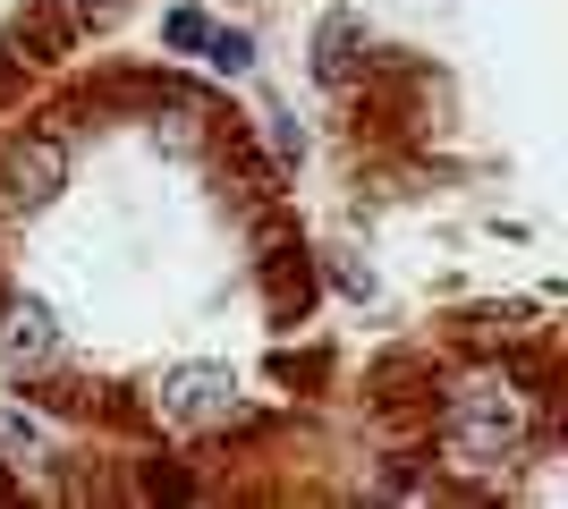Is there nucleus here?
Returning a JSON list of instances; mask_svg holds the SVG:
<instances>
[{"instance_id": "f257e3e1", "label": "nucleus", "mask_w": 568, "mask_h": 509, "mask_svg": "<svg viewBox=\"0 0 568 509\" xmlns=\"http://www.w3.org/2000/svg\"><path fill=\"white\" fill-rule=\"evenodd\" d=\"M518 434H526V416L509 408L500 390H467L458 416H450V459L458 467H500L509 450H518Z\"/></svg>"}, {"instance_id": "f03ea898", "label": "nucleus", "mask_w": 568, "mask_h": 509, "mask_svg": "<svg viewBox=\"0 0 568 509\" xmlns=\"http://www.w3.org/2000/svg\"><path fill=\"white\" fill-rule=\"evenodd\" d=\"M153 408H162V425H230L237 374L230 365H170L153 383Z\"/></svg>"}, {"instance_id": "7ed1b4c3", "label": "nucleus", "mask_w": 568, "mask_h": 509, "mask_svg": "<svg viewBox=\"0 0 568 509\" xmlns=\"http://www.w3.org/2000/svg\"><path fill=\"white\" fill-rule=\"evenodd\" d=\"M60 187H69L60 136H18V145L0 153V204H9V213H43Z\"/></svg>"}, {"instance_id": "20e7f679", "label": "nucleus", "mask_w": 568, "mask_h": 509, "mask_svg": "<svg viewBox=\"0 0 568 509\" xmlns=\"http://www.w3.org/2000/svg\"><path fill=\"white\" fill-rule=\"evenodd\" d=\"M0 357L18 365V374H43V365L60 357V315H51L43 297H26V306L0 315Z\"/></svg>"}, {"instance_id": "39448f33", "label": "nucleus", "mask_w": 568, "mask_h": 509, "mask_svg": "<svg viewBox=\"0 0 568 509\" xmlns=\"http://www.w3.org/2000/svg\"><path fill=\"white\" fill-rule=\"evenodd\" d=\"M356 43H365V18H356V9H332V18L314 26V77H323V85H348Z\"/></svg>"}, {"instance_id": "423d86ee", "label": "nucleus", "mask_w": 568, "mask_h": 509, "mask_svg": "<svg viewBox=\"0 0 568 509\" xmlns=\"http://www.w3.org/2000/svg\"><path fill=\"white\" fill-rule=\"evenodd\" d=\"M204 60H213L221 77H246L255 69V34H246V26H213V34H204Z\"/></svg>"}, {"instance_id": "0eeeda50", "label": "nucleus", "mask_w": 568, "mask_h": 509, "mask_svg": "<svg viewBox=\"0 0 568 509\" xmlns=\"http://www.w3.org/2000/svg\"><path fill=\"white\" fill-rule=\"evenodd\" d=\"M204 34H213V18H204V9H170V18H162V43H170V51H204Z\"/></svg>"}, {"instance_id": "6e6552de", "label": "nucleus", "mask_w": 568, "mask_h": 509, "mask_svg": "<svg viewBox=\"0 0 568 509\" xmlns=\"http://www.w3.org/2000/svg\"><path fill=\"white\" fill-rule=\"evenodd\" d=\"M263 136H272V162H281V170L306 162V136H297V120H281V111H272V120H263Z\"/></svg>"}, {"instance_id": "1a4fd4ad", "label": "nucleus", "mask_w": 568, "mask_h": 509, "mask_svg": "<svg viewBox=\"0 0 568 509\" xmlns=\"http://www.w3.org/2000/svg\"><path fill=\"white\" fill-rule=\"evenodd\" d=\"M51 9H60L69 26H102V18H119L128 0H51Z\"/></svg>"}, {"instance_id": "9d476101", "label": "nucleus", "mask_w": 568, "mask_h": 509, "mask_svg": "<svg viewBox=\"0 0 568 509\" xmlns=\"http://www.w3.org/2000/svg\"><path fill=\"white\" fill-rule=\"evenodd\" d=\"M332 281H339V289H348V297H374V272H365V264H348V255H339V264H332Z\"/></svg>"}, {"instance_id": "9b49d317", "label": "nucleus", "mask_w": 568, "mask_h": 509, "mask_svg": "<svg viewBox=\"0 0 568 509\" xmlns=\"http://www.w3.org/2000/svg\"><path fill=\"white\" fill-rule=\"evenodd\" d=\"M144 492H153V501H187V476H170V467H153V476H144Z\"/></svg>"}]
</instances>
